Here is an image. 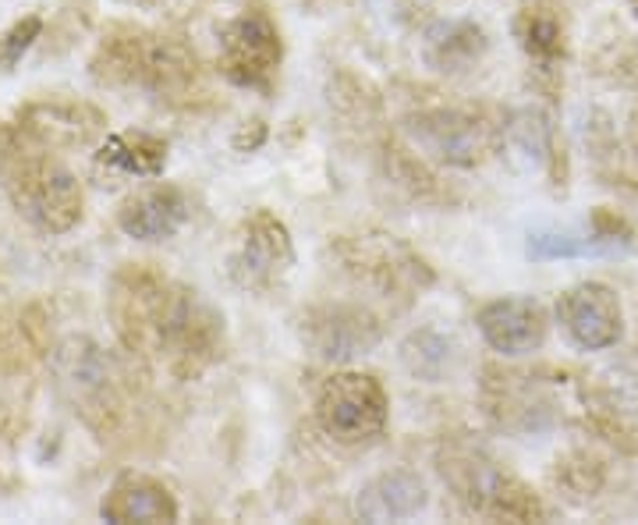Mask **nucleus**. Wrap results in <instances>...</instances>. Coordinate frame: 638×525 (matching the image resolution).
<instances>
[{
  "mask_svg": "<svg viewBox=\"0 0 638 525\" xmlns=\"http://www.w3.org/2000/svg\"><path fill=\"white\" fill-rule=\"evenodd\" d=\"M107 309L121 345L178 380L198 377L224 355L220 312L146 263H128L110 277Z\"/></svg>",
  "mask_w": 638,
  "mask_h": 525,
  "instance_id": "1",
  "label": "nucleus"
},
{
  "mask_svg": "<svg viewBox=\"0 0 638 525\" xmlns=\"http://www.w3.org/2000/svg\"><path fill=\"white\" fill-rule=\"evenodd\" d=\"M89 71L99 85H139L174 104H192L203 96V71L181 39L121 22L99 39Z\"/></svg>",
  "mask_w": 638,
  "mask_h": 525,
  "instance_id": "2",
  "label": "nucleus"
},
{
  "mask_svg": "<svg viewBox=\"0 0 638 525\" xmlns=\"http://www.w3.org/2000/svg\"><path fill=\"white\" fill-rule=\"evenodd\" d=\"M47 153L19 128L0 132V184L39 231L64 235L82 220V189Z\"/></svg>",
  "mask_w": 638,
  "mask_h": 525,
  "instance_id": "3",
  "label": "nucleus"
},
{
  "mask_svg": "<svg viewBox=\"0 0 638 525\" xmlns=\"http://www.w3.org/2000/svg\"><path fill=\"white\" fill-rule=\"evenodd\" d=\"M405 132L422 156L472 170L490 164L504 146V114L490 104H433L405 118Z\"/></svg>",
  "mask_w": 638,
  "mask_h": 525,
  "instance_id": "4",
  "label": "nucleus"
},
{
  "mask_svg": "<svg viewBox=\"0 0 638 525\" xmlns=\"http://www.w3.org/2000/svg\"><path fill=\"white\" fill-rule=\"evenodd\" d=\"M440 476L454 497L490 522H546V504L529 482H521L504 465H496L486 451L450 444L440 451Z\"/></svg>",
  "mask_w": 638,
  "mask_h": 525,
  "instance_id": "5",
  "label": "nucleus"
},
{
  "mask_svg": "<svg viewBox=\"0 0 638 525\" xmlns=\"http://www.w3.org/2000/svg\"><path fill=\"white\" fill-rule=\"evenodd\" d=\"M330 255L337 270L362 288H373L383 298H416L433 284V266L416 249L383 231L337 235L330 241Z\"/></svg>",
  "mask_w": 638,
  "mask_h": 525,
  "instance_id": "6",
  "label": "nucleus"
},
{
  "mask_svg": "<svg viewBox=\"0 0 638 525\" xmlns=\"http://www.w3.org/2000/svg\"><path fill=\"white\" fill-rule=\"evenodd\" d=\"M390 397L373 373L345 369L323 380L316 394V422L337 444H369L387 430Z\"/></svg>",
  "mask_w": 638,
  "mask_h": 525,
  "instance_id": "7",
  "label": "nucleus"
},
{
  "mask_svg": "<svg viewBox=\"0 0 638 525\" xmlns=\"http://www.w3.org/2000/svg\"><path fill=\"white\" fill-rule=\"evenodd\" d=\"M280 61H284V43L266 11L249 8L220 28L217 68L231 85L266 93L277 79Z\"/></svg>",
  "mask_w": 638,
  "mask_h": 525,
  "instance_id": "8",
  "label": "nucleus"
},
{
  "mask_svg": "<svg viewBox=\"0 0 638 525\" xmlns=\"http://www.w3.org/2000/svg\"><path fill=\"white\" fill-rule=\"evenodd\" d=\"M302 341L312 355L330 362H348L354 355L373 351L383 341V323L365 306L326 302L312 306L302 317Z\"/></svg>",
  "mask_w": 638,
  "mask_h": 525,
  "instance_id": "9",
  "label": "nucleus"
},
{
  "mask_svg": "<svg viewBox=\"0 0 638 525\" xmlns=\"http://www.w3.org/2000/svg\"><path fill=\"white\" fill-rule=\"evenodd\" d=\"M557 320L564 334L586 351L614 348L624 334V309L617 291L603 281H581L575 288L561 291Z\"/></svg>",
  "mask_w": 638,
  "mask_h": 525,
  "instance_id": "10",
  "label": "nucleus"
},
{
  "mask_svg": "<svg viewBox=\"0 0 638 525\" xmlns=\"http://www.w3.org/2000/svg\"><path fill=\"white\" fill-rule=\"evenodd\" d=\"M19 132L43 150H79L107 132V114L85 99H33L19 110Z\"/></svg>",
  "mask_w": 638,
  "mask_h": 525,
  "instance_id": "11",
  "label": "nucleus"
},
{
  "mask_svg": "<svg viewBox=\"0 0 638 525\" xmlns=\"http://www.w3.org/2000/svg\"><path fill=\"white\" fill-rule=\"evenodd\" d=\"M294 266V241L280 217L252 210L241 224V246L231 260V274L245 288H266Z\"/></svg>",
  "mask_w": 638,
  "mask_h": 525,
  "instance_id": "12",
  "label": "nucleus"
},
{
  "mask_svg": "<svg viewBox=\"0 0 638 525\" xmlns=\"http://www.w3.org/2000/svg\"><path fill=\"white\" fill-rule=\"evenodd\" d=\"M476 326L493 351L518 359V355H532L543 348L550 334V317L535 298H493V302L479 309Z\"/></svg>",
  "mask_w": 638,
  "mask_h": 525,
  "instance_id": "13",
  "label": "nucleus"
},
{
  "mask_svg": "<svg viewBox=\"0 0 638 525\" xmlns=\"http://www.w3.org/2000/svg\"><path fill=\"white\" fill-rule=\"evenodd\" d=\"M482 405L486 416L501 430H539L543 416L550 411V402L539 394V383L529 373H504V369H486L482 380Z\"/></svg>",
  "mask_w": 638,
  "mask_h": 525,
  "instance_id": "14",
  "label": "nucleus"
},
{
  "mask_svg": "<svg viewBox=\"0 0 638 525\" xmlns=\"http://www.w3.org/2000/svg\"><path fill=\"white\" fill-rule=\"evenodd\" d=\"M189 220V199L178 184H153L118 206V227L135 241H167Z\"/></svg>",
  "mask_w": 638,
  "mask_h": 525,
  "instance_id": "15",
  "label": "nucleus"
},
{
  "mask_svg": "<svg viewBox=\"0 0 638 525\" xmlns=\"http://www.w3.org/2000/svg\"><path fill=\"white\" fill-rule=\"evenodd\" d=\"M99 515L113 525H170L178 522V501L160 479L142 476V473H124L113 479L107 490Z\"/></svg>",
  "mask_w": 638,
  "mask_h": 525,
  "instance_id": "16",
  "label": "nucleus"
},
{
  "mask_svg": "<svg viewBox=\"0 0 638 525\" xmlns=\"http://www.w3.org/2000/svg\"><path fill=\"white\" fill-rule=\"evenodd\" d=\"M510 33H515L521 53L529 57L539 71H557L564 64L567 25L550 0H529V4H521L515 22H510Z\"/></svg>",
  "mask_w": 638,
  "mask_h": 525,
  "instance_id": "17",
  "label": "nucleus"
},
{
  "mask_svg": "<svg viewBox=\"0 0 638 525\" xmlns=\"http://www.w3.org/2000/svg\"><path fill=\"white\" fill-rule=\"evenodd\" d=\"M425 501L430 497H425L422 479L416 473H408V468H397V473H383L369 487H362L359 515L365 522H401L419 515Z\"/></svg>",
  "mask_w": 638,
  "mask_h": 525,
  "instance_id": "18",
  "label": "nucleus"
},
{
  "mask_svg": "<svg viewBox=\"0 0 638 525\" xmlns=\"http://www.w3.org/2000/svg\"><path fill=\"white\" fill-rule=\"evenodd\" d=\"M490 50V39L482 33V25L476 22H440L430 36H425L422 57L425 64L444 71V75H461V71L476 68Z\"/></svg>",
  "mask_w": 638,
  "mask_h": 525,
  "instance_id": "19",
  "label": "nucleus"
},
{
  "mask_svg": "<svg viewBox=\"0 0 638 525\" xmlns=\"http://www.w3.org/2000/svg\"><path fill=\"white\" fill-rule=\"evenodd\" d=\"M99 164L132 178H160L167 167V142L149 132H118L104 142Z\"/></svg>",
  "mask_w": 638,
  "mask_h": 525,
  "instance_id": "20",
  "label": "nucleus"
},
{
  "mask_svg": "<svg viewBox=\"0 0 638 525\" xmlns=\"http://www.w3.org/2000/svg\"><path fill=\"white\" fill-rule=\"evenodd\" d=\"M383 164H387V178L397 184V189H405L411 199H440L436 178L408 150L394 146V142H390L387 153H383Z\"/></svg>",
  "mask_w": 638,
  "mask_h": 525,
  "instance_id": "21",
  "label": "nucleus"
},
{
  "mask_svg": "<svg viewBox=\"0 0 638 525\" xmlns=\"http://www.w3.org/2000/svg\"><path fill=\"white\" fill-rule=\"evenodd\" d=\"M39 33H43V19H36V14H28V19L14 22L8 33L0 36V68H14V64H19L22 53L39 39Z\"/></svg>",
  "mask_w": 638,
  "mask_h": 525,
  "instance_id": "22",
  "label": "nucleus"
},
{
  "mask_svg": "<svg viewBox=\"0 0 638 525\" xmlns=\"http://www.w3.org/2000/svg\"><path fill=\"white\" fill-rule=\"evenodd\" d=\"M263 139H266V124L260 121V118H252V121H245V128L234 135V150H241V153H252V150H260L263 146Z\"/></svg>",
  "mask_w": 638,
  "mask_h": 525,
  "instance_id": "23",
  "label": "nucleus"
},
{
  "mask_svg": "<svg viewBox=\"0 0 638 525\" xmlns=\"http://www.w3.org/2000/svg\"><path fill=\"white\" fill-rule=\"evenodd\" d=\"M128 4H139V8H156V4H164V0H128Z\"/></svg>",
  "mask_w": 638,
  "mask_h": 525,
  "instance_id": "24",
  "label": "nucleus"
},
{
  "mask_svg": "<svg viewBox=\"0 0 638 525\" xmlns=\"http://www.w3.org/2000/svg\"><path fill=\"white\" fill-rule=\"evenodd\" d=\"M628 8L635 11V19H638V0H628Z\"/></svg>",
  "mask_w": 638,
  "mask_h": 525,
  "instance_id": "25",
  "label": "nucleus"
}]
</instances>
